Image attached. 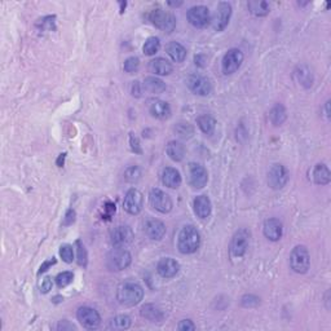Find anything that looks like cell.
<instances>
[{"instance_id": "cb8c5ba5", "label": "cell", "mask_w": 331, "mask_h": 331, "mask_svg": "<svg viewBox=\"0 0 331 331\" xmlns=\"http://www.w3.org/2000/svg\"><path fill=\"white\" fill-rule=\"evenodd\" d=\"M313 180L317 185H327L331 180V173L326 164H317L313 170Z\"/></svg>"}, {"instance_id": "7bdbcfd3", "label": "cell", "mask_w": 331, "mask_h": 331, "mask_svg": "<svg viewBox=\"0 0 331 331\" xmlns=\"http://www.w3.org/2000/svg\"><path fill=\"white\" fill-rule=\"evenodd\" d=\"M177 328H179L180 331H193L195 330V325L190 319H184V321H181L179 325H177Z\"/></svg>"}, {"instance_id": "d6986e66", "label": "cell", "mask_w": 331, "mask_h": 331, "mask_svg": "<svg viewBox=\"0 0 331 331\" xmlns=\"http://www.w3.org/2000/svg\"><path fill=\"white\" fill-rule=\"evenodd\" d=\"M145 233L153 241H161L166 234V225L157 219H148L145 222Z\"/></svg>"}, {"instance_id": "4dcf8cb0", "label": "cell", "mask_w": 331, "mask_h": 331, "mask_svg": "<svg viewBox=\"0 0 331 331\" xmlns=\"http://www.w3.org/2000/svg\"><path fill=\"white\" fill-rule=\"evenodd\" d=\"M269 119L274 126H281L282 123H285V121L287 119V113H286L285 106L281 103L274 105L269 112Z\"/></svg>"}, {"instance_id": "1f68e13d", "label": "cell", "mask_w": 331, "mask_h": 331, "mask_svg": "<svg viewBox=\"0 0 331 331\" xmlns=\"http://www.w3.org/2000/svg\"><path fill=\"white\" fill-rule=\"evenodd\" d=\"M198 127L206 135H212L216 127V121L211 116H201L197 118Z\"/></svg>"}, {"instance_id": "f907efd6", "label": "cell", "mask_w": 331, "mask_h": 331, "mask_svg": "<svg viewBox=\"0 0 331 331\" xmlns=\"http://www.w3.org/2000/svg\"><path fill=\"white\" fill-rule=\"evenodd\" d=\"M328 103H330V102H328V101L325 103V116L327 117V118H328V117H330V110H328Z\"/></svg>"}, {"instance_id": "4316f807", "label": "cell", "mask_w": 331, "mask_h": 331, "mask_svg": "<svg viewBox=\"0 0 331 331\" xmlns=\"http://www.w3.org/2000/svg\"><path fill=\"white\" fill-rule=\"evenodd\" d=\"M168 157L175 162H181L185 157V148L180 141H170L166 148Z\"/></svg>"}, {"instance_id": "7c38bea8", "label": "cell", "mask_w": 331, "mask_h": 331, "mask_svg": "<svg viewBox=\"0 0 331 331\" xmlns=\"http://www.w3.org/2000/svg\"><path fill=\"white\" fill-rule=\"evenodd\" d=\"M232 16V6L227 2H222L219 3L217 8H216L215 16L211 20V24H212L213 30L216 31H223L229 24V20H231Z\"/></svg>"}, {"instance_id": "7402d4cb", "label": "cell", "mask_w": 331, "mask_h": 331, "mask_svg": "<svg viewBox=\"0 0 331 331\" xmlns=\"http://www.w3.org/2000/svg\"><path fill=\"white\" fill-rule=\"evenodd\" d=\"M149 70L155 75H170L172 73L173 67L171 62H168L166 58H154L149 62Z\"/></svg>"}, {"instance_id": "9a60e30c", "label": "cell", "mask_w": 331, "mask_h": 331, "mask_svg": "<svg viewBox=\"0 0 331 331\" xmlns=\"http://www.w3.org/2000/svg\"><path fill=\"white\" fill-rule=\"evenodd\" d=\"M134 240V232L128 225H119L110 233V241L114 247H125Z\"/></svg>"}, {"instance_id": "44dd1931", "label": "cell", "mask_w": 331, "mask_h": 331, "mask_svg": "<svg viewBox=\"0 0 331 331\" xmlns=\"http://www.w3.org/2000/svg\"><path fill=\"white\" fill-rule=\"evenodd\" d=\"M162 182L163 185H166L167 188L171 189H176L181 185V176H180V172L176 168L172 167H166L162 171Z\"/></svg>"}, {"instance_id": "9c48e42d", "label": "cell", "mask_w": 331, "mask_h": 331, "mask_svg": "<svg viewBox=\"0 0 331 331\" xmlns=\"http://www.w3.org/2000/svg\"><path fill=\"white\" fill-rule=\"evenodd\" d=\"M186 85L193 93L198 96H208L212 92V84L210 79H207L206 76L199 75V74L189 75L186 79Z\"/></svg>"}, {"instance_id": "ba28073f", "label": "cell", "mask_w": 331, "mask_h": 331, "mask_svg": "<svg viewBox=\"0 0 331 331\" xmlns=\"http://www.w3.org/2000/svg\"><path fill=\"white\" fill-rule=\"evenodd\" d=\"M289 181V171L280 163L273 164L268 172V185L274 190L282 189Z\"/></svg>"}, {"instance_id": "484cf974", "label": "cell", "mask_w": 331, "mask_h": 331, "mask_svg": "<svg viewBox=\"0 0 331 331\" xmlns=\"http://www.w3.org/2000/svg\"><path fill=\"white\" fill-rule=\"evenodd\" d=\"M250 12L258 17H264L271 12V4L265 0H251L247 3Z\"/></svg>"}, {"instance_id": "30bf717a", "label": "cell", "mask_w": 331, "mask_h": 331, "mask_svg": "<svg viewBox=\"0 0 331 331\" xmlns=\"http://www.w3.org/2000/svg\"><path fill=\"white\" fill-rule=\"evenodd\" d=\"M243 62V53L240 49H229L224 55L222 61V69L225 75L234 74L241 67Z\"/></svg>"}, {"instance_id": "7dc6e473", "label": "cell", "mask_w": 331, "mask_h": 331, "mask_svg": "<svg viewBox=\"0 0 331 331\" xmlns=\"http://www.w3.org/2000/svg\"><path fill=\"white\" fill-rule=\"evenodd\" d=\"M74 220H75V211L69 210V211H67V213H66V217H65L64 224L65 225H70V224H73Z\"/></svg>"}, {"instance_id": "d590c367", "label": "cell", "mask_w": 331, "mask_h": 331, "mask_svg": "<svg viewBox=\"0 0 331 331\" xmlns=\"http://www.w3.org/2000/svg\"><path fill=\"white\" fill-rule=\"evenodd\" d=\"M141 177V171L137 166H131L125 171V180L128 182H136Z\"/></svg>"}, {"instance_id": "e575fe53", "label": "cell", "mask_w": 331, "mask_h": 331, "mask_svg": "<svg viewBox=\"0 0 331 331\" xmlns=\"http://www.w3.org/2000/svg\"><path fill=\"white\" fill-rule=\"evenodd\" d=\"M159 48H161V42H159V39L158 38L152 37L145 42L143 51L146 56H153L159 51Z\"/></svg>"}, {"instance_id": "f546056e", "label": "cell", "mask_w": 331, "mask_h": 331, "mask_svg": "<svg viewBox=\"0 0 331 331\" xmlns=\"http://www.w3.org/2000/svg\"><path fill=\"white\" fill-rule=\"evenodd\" d=\"M144 88L150 93H162L166 91V83L161 80L157 76H148L144 80Z\"/></svg>"}, {"instance_id": "f1b7e54d", "label": "cell", "mask_w": 331, "mask_h": 331, "mask_svg": "<svg viewBox=\"0 0 331 331\" xmlns=\"http://www.w3.org/2000/svg\"><path fill=\"white\" fill-rule=\"evenodd\" d=\"M295 76H296L298 82L300 83L303 87H305V88H309V87H312L313 80L314 79H313V74L308 66H305V65H301V66H299L298 69L295 70Z\"/></svg>"}, {"instance_id": "74e56055", "label": "cell", "mask_w": 331, "mask_h": 331, "mask_svg": "<svg viewBox=\"0 0 331 331\" xmlns=\"http://www.w3.org/2000/svg\"><path fill=\"white\" fill-rule=\"evenodd\" d=\"M140 67V60L137 57H130L125 61V65H123V69H125L126 73H135V71L139 70Z\"/></svg>"}, {"instance_id": "5bb4252c", "label": "cell", "mask_w": 331, "mask_h": 331, "mask_svg": "<svg viewBox=\"0 0 331 331\" xmlns=\"http://www.w3.org/2000/svg\"><path fill=\"white\" fill-rule=\"evenodd\" d=\"M76 317L79 319V322L83 325V327L88 328V330H93L97 328L101 323V317L98 312L93 308L89 307H82L78 309Z\"/></svg>"}, {"instance_id": "d6a6232c", "label": "cell", "mask_w": 331, "mask_h": 331, "mask_svg": "<svg viewBox=\"0 0 331 331\" xmlns=\"http://www.w3.org/2000/svg\"><path fill=\"white\" fill-rule=\"evenodd\" d=\"M131 326V318L126 314H121V316H117L110 321L109 327L113 330H126Z\"/></svg>"}, {"instance_id": "8992f818", "label": "cell", "mask_w": 331, "mask_h": 331, "mask_svg": "<svg viewBox=\"0 0 331 331\" xmlns=\"http://www.w3.org/2000/svg\"><path fill=\"white\" fill-rule=\"evenodd\" d=\"M250 238H251V233L245 228L240 229V231L234 233L233 238H232L231 247H229L233 258H242L246 254L250 245Z\"/></svg>"}, {"instance_id": "3957f363", "label": "cell", "mask_w": 331, "mask_h": 331, "mask_svg": "<svg viewBox=\"0 0 331 331\" xmlns=\"http://www.w3.org/2000/svg\"><path fill=\"white\" fill-rule=\"evenodd\" d=\"M310 265L309 251L305 246H296L290 254V267L295 273H307Z\"/></svg>"}, {"instance_id": "f6af8a7d", "label": "cell", "mask_w": 331, "mask_h": 331, "mask_svg": "<svg viewBox=\"0 0 331 331\" xmlns=\"http://www.w3.org/2000/svg\"><path fill=\"white\" fill-rule=\"evenodd\" d=\"M42 292L43 294H47V292H49V290H52V280L49 278V277H47V278H44L42 282Z\"/></svg>"}, {"instance_id": "4fadbf2b", "label": "cell", "mask_w": 331, "mask_h": 331, "mask_svg": "<svg viewBox=\"0 0 331 331\" xmlns=\"http://www.w3.org/2000/svg\"><path fill=\"white\" fill-rule=\"evenodd\" d=\"M144 198L140 190L132 188L127 191V194L123 201V208L131 215H137L143 210Z\"/></svg>"}, {"instance_id": "ee69618b", "label": "cell", "mask_w": 331, "mask_h": 331, "mask_svg": "<svg viewBox=\"0 0 331 331\" xmlns=\"http://www.w3.org/2000/svg\"><path fill=\"white\" fill-rule=\"evenodd\" d=\"M131 93H132V96H135V97H140L141 96V85L137 80L136 82H132V85H131Z\"/></svg>"}, {"instance_id": "ac0fdd59", "label": "cell", "mask_w": 331, "mask_h": 331, "mask_svg": "<svg viewBox=\"0 0 331 331\" xmlns=\"http://www.w3.org/2000/svg\"><path fill=\"white\" fill-rule=\"evenodd\" d=\"M263 232H264V236L268 240L277 242V241H280L281 237H282L283 225L278 219H268L265 220L264 227H263Z\"/></svg>"}, {"instance_id": "60d3db41", "label": "cell", "mask_w": 331, "mask_h": 331, "mask_svg": "<svg viewBox=\"0 0 331 331\" xmlns=\"http://www.w3.org/2000/svg\"><path fill=\"white\" fill-rule=\"evenodd\" d=\"M241 303H242V305L245 308H254L260 303V299H259L258 296H255V295H245L242 300H241Z\"/></svg>"}, {"instance_id": "2e32d148", "label": "cell", "mask_w": 331, "mask_h": 331, "mask_svg": "<svg viewBox=\"0 0 331 331\" xmlns=\"http://www.w3.org/2000/svg\"><path fill=\"white\" fill-rule=\"evenodd\" d=\"M189 175H190V185L195 189L204 188L208 181L207 170L199 163L189 164Z\"/></svg>"}, {"instance_id": "d4e9b609", "label": "cell", "mask_w": 331, "mask_h": 331, "mask_svg": "<svg viewBox=\"0 0 331 331\" xmlns=\"http://www.w3.org/2000/svg\"><path fill=\"white\" fill-rule=\"evenodd\" d=\"M141 316L150 322H162L164 318V314L158 307L154 304H146L141 308Z\"/></svg>"}, {"instance_id": "277c9868", "label": "cell", "mask_w": 331, "mask_h": 331, "mask_svg": "<svg viewBox=\"0 0 331 331\" xmlns=\"http://www.w3.org/2000/svg\"><path fill=\"white\" fill-rule=\"evenodd\" d=\"M132 256L125 247H114L106 255V265L110 271H123L130 267Z\"/></svg>"}, {"instance_id": "b9f144b4", "label": "cell", "mask_w": 331, "mask_h": 331, "mask_svg": "<svg viewBox=\"0 0 331 331\" xmlns=\"http://www.w3.org/2000/svg\"><path fill=\"white\" fill-rule=\"evenodd\" d=\"M130 145L132 152L137 153V154H141V153H143L140 146V141H139V139L135 136V134H130Z\"/></svg>"}, {"instance_id": "bcb514c9", "label": "cell", "mask_w": 331, "mask_h": 331, "mask_svg": "<svg viewBox=\"0 0 331 331\" xmlns=\"http://www.w3.org/2000/svg\"><path fill=\"white\" fill-rule=\"evenodd\" d=\"M55 264H56L55 259H52V260L44 261V263H43V264L40 265V269H39V272H38V273H39V274L44 273V272H46V271H48V268H51L52 265H55Z\"/></svg>"}, {"instance_id": "8d00e7d4", "label": "cell", "mask_w": 331, "mask_h": 331, "mask_svg": "<svg viewBox=\"0 0 331 331\" xmlns=\"http://www.w3.org/2000/svg\"><path fill=\"white\" fill-rule=\"evenodd\" d=\"M73 278L74 274L71 272H62V273H60L56 277V283H57L60 289H62V287H66L67 285H70L73 282Z\"/></svg>"}, {"instance_id": "e0dca14e", "label": "cell", "mask_w": 331, "mask_h": 331, "mask_svg": "<svg viewBox=\"0 0 331 331\" xmlns=\"http://www.w3.org/2000/svg\"><path fill=\"white\" fill-rule=\"evenodd\" d=\"M157 271L163 278H172L180 271V264L172 258H163L158 261Z\"/></svg>"}, {"instance_id": "ffe728a7", "label": "cell", "mask_w": 331, "mask_h": 331, "mask_svg": "<svg viewBox=\"0 0 331 331\" xmlns=\"http://www.w3.org/2000/svg\"><path fill=\"white\" fill-rule=\"evenodd\" d=\"M212 204L207 195H198L194 199V212L199 219H207L211 215Z\"/></svg>"}, {"instance_id": "6da1fadb", "label": "cell", "mask_w": 331, "mask_h": 331, "mask_svg": "<svg viewBox=\"0 0 331 331\" xmlns=\"http://www.w3.org/2000/svg\"><path fill=\"white\" fill-rule=\"evenodd\" d=\"M144 298V290L139 283L126 281L121 283L117 290V299L126 307H135Z\"/></svg>"}, {"instance_id": "603a6c76", "label": "cell", "mask_w": 331, "mask_h": 331, "mask_svg": "<svg viewBox=\"0 0 331 331\" xmlns=\"http://www.w3.org/2000/svg\"><path fill=\"white\" fill-rule=\"evenodd\" d=\"M150 113L152 116L158 119H168L171 117V107L166 101L154 100L150 103Z\"/></svg>"}, {"instance_id": "52a82bcc", "label": "cell", "mask_w": 331, "mask_h": 331, "mask_svg": "<svg viewBox=\"0 0 331 331\" xmlns=\"http://www.w3.org/2000/svg\"><path fill=\"white\" fill-rule=\"evenodd\" d=\"M149 203L150 206L161 213H168L172 211V199L167 193H164L161 189H152L149 193Z\"/></svg>"}, {"instance_id": "5b68a950", "label": "cell", "mask_w": 331, "mask_h": 331, "mask_svg": "<svg viewBox=\"0 0 331 331\" xmlns=\"http://www.w3.org/2000/svg\"><path fill=\"white\" fill-rule=\"evenodd\" d=\"M149 20L155 28H158L159 30L164 31V33H172L176 28V19L172 13L167 12L163 10H154L149 13Z\"/></svg>"}, {"instance_id": "8fae6325", "label": "cell", "mask_w": 331, "mask_h": 331, "mask_svg": "<svg viewBox=\"0 0 331 331\" xmlns=\"http://www.w3.org/2000/svg\"><path fill=\"white\" fill-rule=\"evenodd\" d=\"M188 21L190 25H193L194 28L202 29L206 28L207 25L211 22V16L208 8L204 6H195L188 11Z\"/></svg>"}, {"instance_id": "c3c4849f", "label": "cell", "mask_w": 331, "mask_h": 331, "mask_svg": "<svg viewBox=\"0 0 331 331\" xmlns=\"http://www.w3.org/2000/svg\"><path fill=\"white\" fill-rule=\"evenodd\" d=\"M57 328H58V330H62V331H65V330H75V326L71 325V323H69L67 321H61L60 323H58Z\"/></svg>"}, {"instance_id": "7a4b0ae2", "label": "cell", "mask_w": 331, "mask_h": 331, "mask_svg": "<svg viewBox=\"0 0 331 331\" xmlns=\"http://www.w3.org/2000/svg\"><path fill=\"white\" fill-rule=\"evenodd\" d=\"M201 246V234L193 225H185L180 231L177 238V247L181 254H194Z\"/></svg>"}, {"instance_id": "f35d334b", "label": "cell", "mask_w": 331, "mask_h": 331, "mask_svg": "<svg viewBox=\"0 0 331 331\" xmlns=\"http://www.w3.org/2000/svg\"><path fill=\"white\" fill-rule=\"evenodd\" d=\"M60 256L65 263H73L74 260V250L70 245H64L60 249Z\"/></svg>"}, {"instance_id": "836d02e7", "label": "cell", "mask_w": 331, "mask_h": 331, "mask_svg": "<svg viewBox=\"0 0 331 331\" xmlns=\"http://www.w3.org/2000/svg\"><path fill=\"white\" fill-rule=\"evenodd\" d=\"M175 132L180 139H190L194 135V128L191 127L188 122H180L175 127Z\"/></svg>"}, {"instance_id": "681fc988", "label": "cell", "mask_w": 331, "mask_h": 331, "mask_svg": "<svg viewBox=\"0 0 331 331\" xmlns=\"http://www.w3.org/2000/svg\"><path fill=\"white\" fill-rule=\"evenodd\" d=\"M202 60H204L203 56H195V58H194L195 65H198V66H204V65L202 64V62H203V61H202Z\"/></svg>"}, {"instance_id": "ab89813d", "label": "cell", "mask_w": 331, "mask_h": 331, "mask_svg": "<svg viewBox=\"0 0 331 331\" xmlns=\"http://www.w3.org/2000/svg\"><path fill=\"white\" fill-rule=\"evenodd\" d=\"M76 250H78V264L80 267H85L88 256H87V251H85L84 246H83L80 241H76Z\"/></svg>"}, {"instance_id": "83f0119b", "label": "cell", "mask_w": 331, "mask_h": 331, "mask_svg": "<svg viewBox=\"0 0 331 331\" xmlns=\"http://www.w3.org/2000/svg\"><path fill=\"white\" fill-rule=\"evenodd\" d=\"M168 56L172 58L175 62H182L186 58V49L177 42H171L168 43L166 47Z\"/></svg>"}]
</instances>
